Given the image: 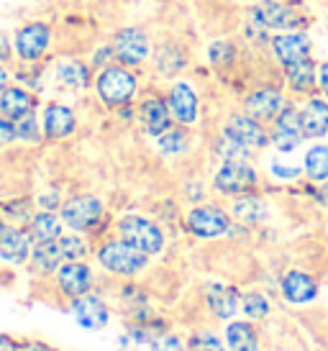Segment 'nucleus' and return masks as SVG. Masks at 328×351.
Wrapping results in <instances>:
<instances>
[{
  "label": "nucleus",
  "mask_w": 328,
  "mask_h": 351,
  "mask_svg": "<svg viewBox=\"0 0 328 351\" xmlns=\"http://www.w3.org/2000/svg\"><path fill=\"white\" fill-rule=\"evenodd\" d=\"M136 75L124 64H108L106 69H100V75L95 80L97 98L103 100L108 108H124L131 103L136 95Z\"/></svg>",
  "instance_id": "1"
},
{
  "label": "nucleus",
  "mask_w": 328,
  "mask_h": 351,
  "mask_svg": "<svg viewBox=\"0 0 328 351\" xmlns=\"http://www.w3.org/2000/svg\"><path fill=\"white\" fill-rule=\"evenodd\" d=\"M97 262L103 264L108 272L131 277V274H139L149 264V254L131 246L124 239H118V241H106L97 249Z\"/></svg>",
  "instance_id": "2"
},
{
  "label": "nucleus",
  "mask_w": 328,
  "mask_h": 351,
  "mask_svg": "<svg viewBox=\"0 0 328 351\" xmlns=\"http://www.w3.org/2000/svg\"><path fill=\"white\" fill-rule=\"evenodd\" d=\"M118 234L124 241H128L131 246L141 249L144 254H159L164 249V234L162 228L149 221L144 215H124L118 221Z\"/></svg>",
  "instance_id": "3"
},
{
  "label": "nucleus",
  "mask_w": 328,
  "mask_h": 351,
  "mask_svg": "<svg viewBox=\"0 0 328 351\" xmlns=\"http://www.w3.org/2000/svg\"><path fill=\"white\" fill-rule=\"evenodd\" d=\"M257 169L246 162H223V167L213 177V185L223 195H244L257 187Z\"/></svg>",
  "instance_id": "4"
},
{
  "label": "nucleus",
  "mask_w": 328,
  "mask_h": 351,
  "mask_svg": "<svg viewBox=\"0 0 328 351\" xmlns=\"http://www.w3.org/2000/svg\"><path fill=\"white\" fill-rule=\"evenodd\" d=\"M254 19L259 21L264 29L272 31H298L305 23V16L295 5L280 3V0H264L254 8Z\"/></svg>",
  "instance_id": "5"
},
{
  "label": "nucleus",
  "mask_w": 328,
  "mask_h": 351,
  "mask_svg": "<svg viewBox=\"0 0 328 351\" xmlns=\"http://www.w3.org/2000/svg\"><path fill=\"white\" fill-rule=\"evenodd\" d=\"M49 41H51V29L41 21H31L23 29L16 31V39H13V49L16 57L21 62H39L44 57V51L49 49Z\"/></svg>",
  "instance_id": "6"
},
{
  "label": "nucleus",
  "mask_w": 328,
  "mask_h": 351,
  "mask_svg": "<svg viewBox=\"0 0 328 351\" xmlns=\"http://www.w3.org/2000/svg\"><path fill=\"white\" fill-rule=\"evenodd\" d=\"M113 57L124 67H139L152 49V41L141 29H121L113 36Z\"/></svg>",
  "instance_id": "7"
},
{
  "label": "nucleus",
  "mask_w": 328,
  "mask_h": 351,
  "mask_svg": "<svg viewBox=\"0 0 328 351\" xmlns=\"http://www.w3.org/2000/svg\"><path fill=\"white\" fill-rule=\"evenodd\" d=\"M62 223L72 231H90L103 218V203L95 195H78L62 205Z\"/></svg>",
  "instance_id": "8"
},
{
  "label": "nucleus",
  "mask_w": 328,
  "mask_h": 351,
  "mask_svg": "<svg viewBox=\"0 0 328 351\" xmlns=\"http://www.w3.org/2000/svg\"><path fill=\"white\" fill-rule=\"evenodd\" d=\"M272 51L282 67H292L310 59V39L303 29L298 31H282L280 36L272 39Z\"/></svg>",
  "instance_id": "9"
},
{
  "label": "nucleus",
  "mask_w": 328,
  "mask_h": 351,
  "mask_svg": "<svg viewBox=\"0 0 328 351\" xmlns=\"http://www.w3.org/2000/svg\"><path fill=\"white\" fill-rule=\"evenodd\" d=\"M187 226H190V231L198 239H215V236H223L231 228V221H229V215L223 213L221 208H215V205H200V208L190 210Z\"/></svg>",
  "instance_id": "10"
},
{
  "label": "nucleus",
  "mask_w": 328,
  "mask_h": 351,
  "mask_svg": "<svg viewBox=\"0 0 328 351\" xmlns=\"http://www.w3.org/2000/svg\"><path fill=\"white\" fill-rule=\"evenodd\" d=\"M303 118H300L298 108H285L280 116L274 118V134H272V144L280 152H292L303 144Z\"/></svg>",
  "instance_id": "11"
},
{
  "label": "nucleus",
  "mask_w": 328,
  "mask_h": 351,
  "mask_svg": "<svg viewBox=\"0 0 328 351\" xmlns=\"http://www.w3.org/2000/svg\"><path fill=\"white\" fill-rule=\"evenodd\" d=\"M167 106L177 123L193 126L198 121V93L187 82H174L167 93Z\"/></svg>",
  "instance_id": "12"
},
{
  "label": "nucleus",
  "mask_w": 328,
  "mask_h": 351,
  "mask_svg": "<svg viewBox=\"0 0 328 351\" xmlns=\"http://www.w3.org/2000/svg\"><path fill=\"white\" fill-rule=\"evenodd\" d=\"M244 110L254 121L267 123V121H274L285 110V98H282L280 90H272V88L257 90V93H251L249 98H246Z\"/></svg>",
  "instance_id": "13"
},
{
  "label": "nucleus",
  "mask_w": 328,
  "mask_h": 351,
  "mask_svg": "<svg viewBox=\"0 0 328 351\" xmlns=\"http://www.w3.org/2000/svg\"><path fill=\"white\" fill-rule=\"evenodd\" d=\"M226 136H231L233 141H239V144H242L244 149H249V152L251 149L267 147V144L272 141L259 121L249 118L246 113H244V116H233L231 121H229V126H226Z\"/></svg>",
  "instance_id": "14"
},
{
  "label": "nucleus",
  "mask_w": 328,
  "mask_h": 351,
  "mask_svg": "<svg viewBox=\"0 0 328 351\" xmlns=\"http://www.w3.org/2000/svg\"><path fill=\"white\" fill-rule=\"evenodd\" d=\"M57 285L67 298H82L93 287V272L82 262H67L57 269Z\"/></svg>",
  "instance_id": "15"
},
{
  "label": "nucleus",
  "mask_w": 328,
  "mask_h": 351,
  "mask_svg": "<svg viewBox=\"0 0 328 351\" xmlns=\"http://www.w3.org/2000/svg\"><path fill=\"white\" fill-rule=\"evenodd\" d=\"M72 315H75L78 326H82L87 331H100V328H106L108 318H110L106 302L100 300V298H93V295L75 298V302H72Z\"/></svg>",
  "instance_id": "16"
},
{
  "label": "nucleus",
  "mask_w": 328,
  "mask_h": 351,
  "mask_svg": "<svg viewBox=\"0 0 328 351\" xmlns=\"http://www.w3.org/2000/svg\"><path fill=\"white\" fill-rule=\"evenodd\" d=\"M139 121H141V126H144L149 136H162L164 131L169 128V123H172V113H169L167 100L156 98V95L146 98L141 103V108H139Z\"/></svg>",
  "instance_id": "17"
},
{
  "label": "nucleus",
  "mask_w": 328,
  "mask_h": 351,
  "mask_svg": "<svg viewBox=\"0 0 328 351\" xmlns=\"http://www.w3.org/2000/svg\"><path fill=\"white\" fill-rule=\"evenodd\" d=\"M29 239L19 226L0 221V259L10 264H23L29 256Z\"/></svg>",
  "instance_id": "18"
},
{
  "label": "nucleus",
  "mask_w": 328,
  "mask_h": 351,
  "mask_svg": "<svg viewBox=\"0 0 328 351\" xmlns=\"http://www.w3.org/2000/svg\"><path fill=\"white\" fill-rule=\"evenodd\" d=\"M78 126V121H75V113H72V108L62 106V103H49L44 108V118H41V128H44V134L49 138H67L72 131Z\"/></svg>",
  "instance_id": "19"
},
{
  "label": "nucleus",
  "mask_w": 328,
  "mask_h": 351,
  "mask_svg": "<svg viewBox=\"0 0 328 351\" xmlns=\"http://www.w3.org/2000/svg\"><path fill=\"white\" fill-rule=\"evenodd\" d=\"M282 295H285L290 302H295V305H305V302L316 300L318 282H316L308 272L292 269V272H288L282 277Z\"/></svg>",
  "instance_id": "20"
},
{
  "label": "nucleus",
  "mask_w": 328,
  "mask_h": 351,
  "mask_svg": "<svg viewBox=\"0 0 328 351\" xmlns=\"http://www.w3.org/2000/svg\"><path fill=\"white\" fill-rule=\"evenodd\" d=\"M303 118V134L305 138H320L328 134V100L310 98L305 106L300 108Z\"/></svg>",
  "instance_id": "21"
},
{
  "label": "nucleus",
  "mask_w": 328,
  "mask_h": 351,
  "mask_svg": "<svg viewBox=\"0 0 328 351\" xmlns=\"http://www.w3.org/2000/svg\"><path fill=\"white\" fill-rule=\"evenodd\" d=\"M239 300H242V295L236 293L233 287H229V285L215 282L208 287V305L215 313V318H221V321H229V318L236 315Z\"/></svg>",
  "instance_id": "22"
},
{
  "label": "nucleus",
  "mask_w": 328,
  "mask_h": 351,
  "mask_svg": "<svg viewBox=\"0 0 328 351\" xmlns=\"http://www.w3.org/2000/svg\"><path fill=\"white\" fill-rule=\"evenodd\" d=\"M34 110V98L23 88H5L0 93V113L10 121H19Z\"/></svg>",
  "instance_id": "23"
},
{
  "label": "nucleus",
  "mask_w": 328,
  "mask_h": 351,
  "mask_svg": "<svg viewBox=\"0 0 328 351\" xmlns=\"http://www.w3.org/2000/svg\"><path fill=\"white\" fill-rule=\"evenodd\" d=\"M62 249H59V241H39L31 249V264L34 269L41 274H51L62 267Z\"/></svg>",
  "instance_id": "24"
},
{
  "label": "nucleus",
  "mask_w": 328,
  "mask_h": 351,
  "mask_svg": "<svg viewBox=\"0 0 328 351\" xmlns=\"http://www.w3.org/2000/svg\"><path fill=\"white\" fill-rule=\"evenodd\" d=\"M285 77H288V85L295 93H313L318 85V69L313 64V59H305L300 64L285 67Z\"/></svg>",
  "instance_id": "25"
},
{
  "label": "nucleus",
  "mask_w": 328,
  "mask_h": 351,
  "mask_svg": "<svg viewBox=\"0 0 328 351\" xmlns=\"http://www.w3.org/2000/svg\"><path fill=\"white\" fill-rule=\"evenodd\" d=\"M62 236V215H54V210H41L31 218V239L34 244L39 241H57Z\"/></svg>",
  "instance_id": "26"
},
{
  "label": "nucleus",
  "mask_w": 328,
  "mask_h": 351,
  "mask_svg": "<svg viewBox=\"0 0 328 351\" xmlns=\"http://www.w3.org/2000/svg\"><path fill=\"white\" fill-rule=\"evenodd\" d=\"M226 341L231 351H259V339H257V331L251 323H231L226 331Z\"/></svg>",
  "instance_id": "27"
},
{
  "label": "nucleus",
  "mask_w": 328,
  "mask_h": 351,
  "mask_svg": "<svg viewBox=\"0 0 328 351\" xmlns=\"http://www.w3.org/2000/svg\"><path fill=\"white\" fill-rule=\"evenodd\" d=\"M57 80L72 90H82L90 85V69L80 59H67L57 64Z\"/></svg>",
  "instance_id": "28"
},
{
  "label": "nucleus",
  "mask_w": 328,
  "mask_h": 351,
  "mask_svg": "<svg viewBox=\"0 0 328 351\" xmlns=\"http://www.w3.org/2000/svg\"><path fill=\"white\" fill-rule=\"evenodd\" d=\"M233 215L244 223H261L267 218V205L257 195H242L233 203Z\"/></svg>",
  "instance_id": "29"
},
{
  "label": "nucleus",
  "mask_w": 328,
  "mask_h": 351,
  "mask_svg": "<svg viewBox=\"0 0 328 351\" xmlns=\"http://www.w3.org/2000/svg\"><path fill=\"white\" fill-rule=\"evenodd\" d=\"M305 172H308V177L316 180V182L328 180V147L326 144H318V147H313L308 154H305Z\"/></svg>",
  "instance_id": "30"
},
{
  "label": "nucleus",
  "mask_w": 328,
  "mask_h": 351,
  "mask_svg": "<svg viewBox=\"0 0 328 351\" xmlns=\"http://www.w3.org/2000/svg\"><path fill=\"white\" fill-rule=\"evenodd\" d=\"M156 67L162 69L164 75H174L185 67V51L177 44H164L156 51Z\"/></svg>",
  "instance_id": "31"
},
{
  "label": "nucleus",
  "mask_w": 328,
  "mask_h": 351,
  "mask_svg": "<svg viewBox=\"0 0 328 351\" xmlns=\"http://www.w3.org/2000/svg\"><path fill=\"white\" fill-rule=\"evenodd\" d=\"M159 138V152L162 154H183L187 149V134L185 131H174V128H167Z\"/></svg>",
  "instance_id": "32"
},
{
  "label": "nucleus",
  "mask_w": 328,
  "mask_h": 351,
  "mask_svg": "<svg viewBox=\"0 0 328 351\" xmlns=\"http://www.w3.org/2000/svg\"><path fill=\"white\" fill-rule=\"evenodd\" d=\"M16 134H19V138L26 141V144H36V141H39L41 128H39V118L34 116V110L16 121Z\"/></svg>",
  "instance_id": "33"
},
{
  "label": "nucleus",
  "mask_w": 328,
  "mask_h": 351,
  "mask_svg": "<svg viewBox=\"0 0 328 351\" xmlns=\"http://www.w3.org/2000/svg\"><path fill=\"white\" fill-rule=\"evenodd\" d=\"M59 249H62V256L67 259V262H80L82 256L87 254V244L80 239V236H59Z\"/></svg>",
  "instance_id": "34"
},
{
  "label": "nucleus",
  "mask_w": 328,
  "mask_h": 351,
  "mask_svg": "<svg viewBox=\"0 0 328 351\" xmlns=\"http://www.w3.org/2000/svg\"><path fill=\"white\" fill-rule=\"evenodd\" d=\"M218 156H223V162H246V156H249V149H244L239 141H233L231 136H226L218 141V147H215Z\"/></svg>",
  "instance_id": "35"
},
{
  "label": "nucleus",
  "mask_w": 328,
  "mask_h": 351,
  "mask_svg": "<svg viewBox=\"0 0 328 351\" xmlns=\"http://www.w3.org/2000/svg\"><path fill=\"white\" fill-rule=\"evenodd\" d=\"M244 313L249 315V318H257V321H261V318H267V313H270V302H267V298L261 293H249L244 295Z\"/></svg>",
  "instance_id": "36"
},
{
  "label": "nucleus",
  "mask_w": 328,
  "mask_h": 351,
  "mask_svg": "<svg viewBox=\"0 0 328 351\" xmlns=\"http://www.w3.org/2000/svg\"><path fill=\"white\" fill-rule=\"evenodd\" d=\"M211 64L213 67H231L233 64V57H236V49H233L229 41H215V44H211Z\"/></svg>",
  "instance_id": "37"
},
{
  "label": "nucleus",
  "mask_w": 328,
  "mask_h": 351,
  "mask_svg": "<svg viewBox=\"0 0 328 351\" xmlns=\"http://www.w3.org/2000/svg\"><path fill=\"white\" fill-rule=\"evenodd\" d=\"M149 346H152V351H185L183 341L177 336H152Z\"/></svg>",
  "instance_id": "38"
},
{
  "label": "nucleus",
  "mask_w": 328,
  "mask_h": 351,
  "mask_svg": "<svg viewBox=\"0 0 328 351\" xmlns=\"http://www.w3.org/2000/svg\"><path fill=\"white\" fill-rule=\"evenodd\" d=\"M190 349L193 351H226L223 349V343L211 336V333H203V336H195L193 341H190Z\"/></svg>",
  "instance_id": "39"
},
{
  "label": "nucleus",
  "mask_w": 328,
  "mask_h": 351,
  "mask_svg": "<svg viewBox=\"0 0 328 351\" xmlns=\"http://www.w3.org/2000/svg\"><path fill=\"white\" fill-rule=\"evenodd\" d=\"M19 134H16V121H10L0 113V147H5L10 141H16Z\"/></svg>",
  "instance_id": "40"
},
{
  "label": "nucleus",
  "mask_w": 328,
  "mask_h": 351,
  "mask_svg": "<svg viewBox=\"0 0 328 351\" xmlns=\"http://www.w3.org/2000/svg\"><path fill=\"white\" fill-rule=\"evenodd\" d=\"M272 175L277 177V180H295L300 175V167H288L282 165V162H274L272 165Z\"/></svg>",
  "instance_id": "41"
},
{
  "label": "nucleus",
  "mask_w": 328,
  "mask_h": 351,
  "mask_svg": "<svg viewBox=\"0 0 328 351\" xmlns=\"http://www.w3.org/2000/svg\"><path fill=\"white\" fill-rule=\"evenodd\" d=\"M5 210H8L10 218H16V221H31L29 203H10V205H5Z\"/></svg>",
  "instance_id": "42"
},
{
  "label": "nucleus",
  "mask_w": 328,
  "mask_h": 351,
  "mask_svg": "<svg viewBox=\"0 0 328 351\" xmlns=\"http://www.w3.org/2000/svg\"><path fill=\"white\" fill-rule=\"evenodd\" d=\"M318 88L323 93V98L328 100V62H323L318 67Z\"/></svg>",
  "instance_id": "43"
},
{
  "label": "nucleus",
  "mask_w": 328,
  "mask_h": 351,
  "mask_svg": "<svg viewBox=\"0 0 328 351\" xmlns=\"http://www.w3.org/2000/svg\"><path fill=\"white\" fill-rule=\"evenodd\" d=\"M41 205H44V210H54V208L59 205V197L57 195H51V197L44 195L41 197Z\"/></svg>",
  "instance_id": "44"
},
{
  "label": "nucleus",
  "mask_w": 328,
  "mask_h": 351,
  "mask_svg": "<svg viewBox=\"0 0 328 351\" xmlns=\"http://www.w3.org/2000/svg\"><path fill=\"white\" fill-rule=\"evenodd\" d=\"M10 57V47H8V39L0 34V59H8Z\"/></svg>",
  "instance_id": "45"
},
{
  "label": "nucleus",
  "mask_w": 328,
  "mask_h": 351,
  "mask_svg": "<svg viewBox=\"0 0 328 351\" xmlns=\"http://www.w3.org/2000/svg\"><path fill=\"white\" fill-rule=\"evenodd\" d=\"M0 351H16V343L10 341L8 336H3V333H0Z\"/></svg>",
  "instance_id": "46"
},
{
  "label": "nucleus",
  "mask_w": 328,
  "mask_h": 351,
  "mask_svg": "<svg viewBox=\"0 0 328 351\" xmlns=\"http://www.w3.org/2000/svg\"><path fill=\"white\" fill-rule=\"evenodd\" d=\"M8 88V72H5V67L0 64V93Z\"/></svg>",
  "instance_id": "47"
},
{
  "label": "nucleus",
  "mask_w": 328,
  "mask_h": 351,
  "mask_svg": "<svg viewBox=\"0 0 328 351\" xmlns=\"http://www.w3.org/2000/svg\"><path fill=\"white\" fill-rule=\"evenodd\" d=\"M21 351H51L49 346H44V343H26Z\"/></svg>",
  "instance_id": "48"
},
{
  "label": "nucleus",
  "mask_w": 328,
  "mask_h": 351,
  "mask_svg": "<svg viewBox=\"0 0 328 351\" xmlns=\"http://www.w3.org/2000/svg\"><path fill=\"white\" fill-rule=\"evenodd\" d=\"M323 193H326V197H328V180H326V187H323Z\"/></svg>",
  "instance_id": "49"
}]
</instances>
